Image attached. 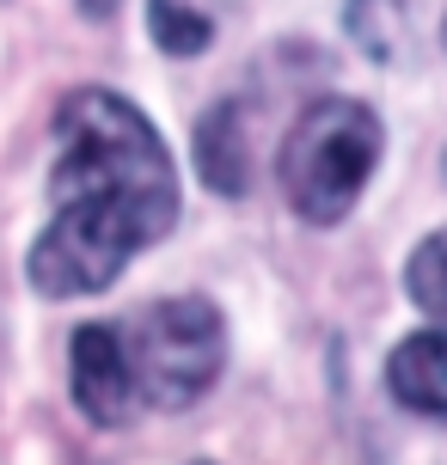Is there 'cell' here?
I'll list each match as a JSON object with an SVG mask.
<instances>
[{"mask_svg":"<svg viewBox=\"0 0 447 465\" xmlns=\"http://www.w3.org/2000/svg\"><path fill=\"white\" fill-rule=\"evenodd\" d=\"M178 221V172L160 129L111 86H80L55 104L49 227L25 270L44 301L98 294L129 257L160 245Z\"/></svg>","mask_w":447,"mask_h":465,"instance_id":"1","label":"cell"},{"mask_svg":"<svg viewBox=\"0 0 447 465\" xmlns=\"http://www.w3.org/2000/svg\"><path fill=\"white\" fill-rule=\"evenodd\" d=\"M380 153H386V129L362 98H313L276 153L288 209L313 227H337L362 203Z\"/></svg>","mask_w":447,"mask_h":465,"instance_id":"2","label":"cell"},{"mask_svg":"<svg viewBox=\"0 0 447 465\" xmlns=\"http://www.w3.org/2000/svg\"><path fill=\"white\" fill-rule=\"evenodd\" d=\"M117 343L135 404L147 411H184L227 368V319L214 301H196V294L147 301L117 325Z\"/></svg>","mask_w":447,"mask_h":465,"instance_id":"3","label":"cell"},{"mask_svg":"<svg viewBox=\"0 0 447 465\" xmlns=\"http://www.w3.org/2000/svg\"><path fill=\"white\" fill-rule=\"evenodd\" d=\"M68 386L80 417L98 422V429H123L135 417V386H129V368H123V343L117 325H80L68 343Z\"/></svg>","mask_w":447,"mask_h":465,"instance_id":"4","label":"cell"},{"mask_svg":"<svg viewBox=\"0 0 447 465\" xmlns=\"http://www.w3.org/2000/svg\"><path fill=\"white\" fill-rule=\"evenodd\" d=\"M190 153H196V178L214 190V196H245L252 190V141H245V111L239 98H221L196 116L190 129Z\"/></svg>","mask_w":447,"mask_h":465,"instance_id":"5","label":"cell"},{"mask_svg":"<svg viewBox=\"0 0 447 465\" xmlns=\"http://www.w3.org/2000/svg\"><path fill=\"white\" fill-rule=\"evenodd\" d=\"M386 392L417 417H447V325L411 331L386 355Z\"/></svg>","mask_w":447,"mask_h":465,"instance_id":"6","label":"cell"},{"mask_svg":"<svg viewBox=\"0 0 447 465\" xmlns=\"http://www.w3.org/2000/svg\"><path fill=\"white\" fill-rule=\"evenodd\" d=\"M147 31L165 55H203L214 44V19L203 0H147Z\"/></svg>","mask_w":447,"mask_h":465,"instance_id":"7","label":"cell"},{"mask_svg":"<svg viewBox=\"0 0 447 465\" xmlns=\"http://www.w3.org/2000/svg\"><path fill=\"white\" fill-rule=\"evenodd\" d=\"M343 25L368 62H392L404 37V0H343Z\"/></svg>","mask_w":447,"mask_h":465,"instance_id":"8","label":"cell"},{"mask_svg":"<svg viewBox=\"0 0 447 465\" xmlns=\"http://www.w3.org/2000/svg\"><path fill=\"white\" fill-rule=\"evenodd\" d=\"M404 294L417 301V312L429 319H447V227L417 239V252L404 263Z\"/></svg>","mask_w":447,"mask_h":465,"instance_id":"9","label":"cell"},{"mask_svg":"<svg viewBox=\"0 0 447 465\" xmlns=\"http://www.w3.org/2000/svg\"><path fill=\"white\" fill-rule=\"evenodd\" d=\"M74 6H80V13H86V19H111V13H117L123 0H74Z\"/></svg>","mask_w":447,"mask_h":465,"instance_id":"10","label":"cell"},{"mask_svg":"<svg viewBox=\"0 0 447 465\" xmlns=\"http://www.w3.org/2000/svg\"><path fill=\"white\" fill-rule=\"evenodd\" d=\"M442 44H447V25H442Z\"/></svg>","mask_w":447,"mask_h":465,"instance_id":"11","label":"cell"},{"mask_svg":"<svg viewBox=\"0 0 447 465\" xmlns=\"http://www.w3.org/2000/svg\"><path fill=\"white\" fill-rule=\"evenodd\" d=\"M196 465H209V460H196Z\"/></svg>","mask_w":447,"mask_h":465,"instance_id":"12","label":"cell"}]
</instances>
